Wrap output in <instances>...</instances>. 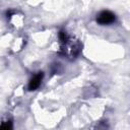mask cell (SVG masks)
I'll list each match as a JSON object with an SVG mask.
<instances>
[{"mask_svg":"<svg viewBox=\"0 0 130 130\" xmlns=\"http://www.w3.org/2000/svg\"><path fill=\"white\" fill-rule=\"evenodd\" d=\"M116 20V16L113 12L109 11V10H104V11H101L98 16H96V21L98 23L102 24V25H108V24H111L113 22H115Z\"/></svg>","mask_w":130,"mask_h":130,"instance_id":"cell-1","label":"cell"},{"mask_svg":"<svg viewBox=\"0 0 130 130\" xmlns=\"http://www.w3.org/2000/svg\"><path fill=\"white\" fill-rule=\"evenodd\" d=\"M43 77H44L43 72H38L37 74H35L30 78V80L28 82V89L29 90H36L41 85V82L43 80Z\"/></svg>","mask_w":130,"mask_h":130,"instance_id":"cell-2","label":"cell"},{"mask_svg":"<svg viewBox=\"0 0 130 130\" xmlns=\"http://www.w3.org/2000/svg\"><path fill=\"white\" fill-rule=\"evenodd\" d=\"M0 128H5V129H8V128H12V125H11V122H7L3 125L0 126Z\"/></svg>","mask_w":130,"mask_h":130,"instance_id":"cell-3","label":"cell"}]
</instances>
